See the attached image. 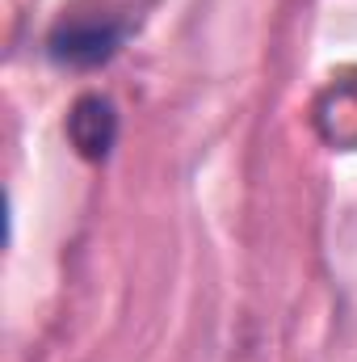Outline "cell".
<instances>
[{
	"instance_id": "6da1fadb",
	"label": "cell",
	"mask_w": 357,
	"mask_h": 362,
	"mask_svg": "<svg viewBox=\"0 0 357 362\" xmlns=\"http://www.w3.org/2000/svg\"><path fill=\"white\" fill-rule=\"evenodd\" d=\"M131 34V17L114 8H92V13H68L55 21L47 38V55L63 68H101L118 55V47Z\"/></svg>"
},
{
	"instance_id": "7a4b0ae2",
	"label": "cell",
	"mask_w": 357,
	"mask_h": 362,
	"mask_svg": "<svg viewBox=\"0 0 357 362\" xmlns=\"http://www.w3.org/2000/svg\"><path fill=\"white\" fill-rule=\"evenodd\" d=\"M68 139L85 160L101 165L118 144V105L101 93L76 97L72 110H68Z\"/></svg>"
},
{
	"instance_id": "3957f363",
	"label": "cell",
	"mask_w": 357,
	"mask_h": 362,
	"mask_svg": "<svg viewBox=\"0 0 357 362\" xmlns=\"http://www.w3.org/2000/svg\"><path fill=\"white\" fill-rule=\"evenodd\" d=\"M315 127H320V135L332 148L353 152L357 148V81H337L332 89L320 97Z\"/></svg>"
}]
</instances>
